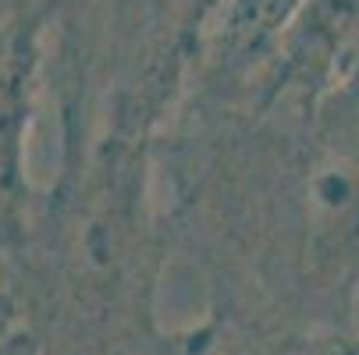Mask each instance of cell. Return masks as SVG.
<instances>
[{
	"instance_id": "obj_1",
	"label": "cell",
	"mask_w": 359,
	"mask_h": 355,
	"mask_svg": "<svg viewBox=\"0 0 359 355\" xmlns=\"http://www.w3.org/2000/svg\"><path fill=\"white\" fill-rule=\"evenodd\" d=\"M207 121V118H203ZM217 125V121H207ZM185 171V207L228 256L217 309L317 337H355L359 309V68L306 104L252 107Z\"/></svg>"
},
{
	"instance_id": "obj_2",
	"label": "cell",
	"mask_w": 359,
	"mask_h": 355,
	"mask_svg": "<svg viewBox=\"0 0 359 355\" xmlns=\"http://www.w3.org/2000/svg\"><path fill=\"white\" fill-rule=\"evenodd\" d=\"M146 146L118 132L79 142L36 207L11 298L50 355H132L157 330L164 256Z\"/></svg>"
},
{
	"instance_id": "obj_7",
	"label": "cell",
	"mask_w": 359,
	"mask_h": 355,
	"mask_svg": "<svg viewBox=\"0 0 359 355\" xmlns=\"http://www.w3.org/2000/svg\"><path fill=\"white\" fill-rule=\"evenodd\" d=\"M0 355H50V351H46V344L32 330L18 327V330L0 337Z\"/></svg>"
},
{
	"instance_id": "obj_6",
	"label": "cell",
	"mask_w": 359,
	"mask_h": 355,
	"mask_svg": "<svg viewBox=\"0 0 359 355\" xmlns=\"http://www.w3.org/2000/svg\"><path fill=\"white\" fill-rule=\"evenodd\" d=\"M132 355H352V341L285 330L214 309L203 323L185 330H153Z\"/></svg>"
},
{
	"instance_id": "obj_3",
	"label": "cell",
	"mask_w": 359,
	"mask_h": 355,
	"mask_svg": "<svg viewBox=\"0 0 359 355\" xmlns=\"http://www.w3.org/2000/svg\"><path fill=\"white\" fill-rule=\"evenodd\" d=\"M72 8L65 32L75 39L79 89L93 85L107 104L104 132L149 139L192 71L203 32L221 0H50Z\"/></svg>"
},
{
	"instance_id": "obj_8",
	"label": "cell",
	"mask_w": 359,
	"mask_h": 355,
	"mask_svg": "<svg viewBox=\"0 0 359 355\" xmlns=\"http://www.w3.org/2000/svg\"><path fill=\"white\" fill-rule=\"evenodd\" d=\"M352 355H359V330H355V337H352Z\"/></svg>"
},
{
	"instance_id": "obj_4",
	"label": "cell",
	"mask_w": 359,
	"mask_h": 355,
	"mask_svg": "<svg viewBox=\"0 0 359 355\" xmlns=\"http://www.w3.org/2000/svg\"><path fill=\"white\" fill-rule=\"evenodd\" d=\"M50 15L54 4L43 0L0 25V252L8 260L18 256L39 207L25 178V146Z\"/></svg>"
},
{
	"instance_id": "obj_5",
	"label": "cell",
	"mask_w": 359,
	"mask_h": 355,
	"mask_svg": "<svg viewBox=\"0 0 359 355\" xmlns=\"http://www.w3.org/2000/svg\"><path fill=\"white\" fill-rule=\"evenodd\" d=\"M302 8L306 0H221L192 61L199 111L228 107L245 78L271 64Z\"/></svg>"
}]
</instances>
